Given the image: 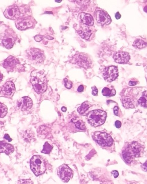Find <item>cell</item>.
I'll return each instance as SVG.
<instances>
[{
    "instance_id": "6da1fadb",
    "label": "cell",
    "mask_w": 147,
    "mask_h": 184,
    "mask_svg": "<svg viewBox=\"0 0 147 184\" xmlns=\"http://www.w3.org/2000/svg\"><path fill=\"white\" fill-rule=\"evenodd\" d=\"M144 149L143 145L138 142L133 141L128 144L123 150L124 160L128 164H131L142 155Z\"/></svg>"
},
{
    "instance_id": "7a4b0ae2",
    "label": "cell",
    "mask_w": 147,
    "mask_h": 184,
    "mask_svg": "<svg viewBox=\"0 0 147 184\" xmlns=\"http://www.w3.org/2000/svg\"><path fill=\"white\" fill-rule=\"evenodd\" d=\"M31 82L37 94H42L47 90V79L43 72L35 71L31 73Z\"/></svg>"
},
{
    "instance_id": "3957f363",
    "label": "cell",
    "mask_w": 147,
    "mask_h": 184,
    "mask_svg": "<svg viewBox=\"0 0 147 184\" xmlns=\"http://www.w3.org/2000/svg\"><path fill=\"white\" fill-rule=\"evenodd\" d=\"M27 60L31 63L39 65L43 63L45 56L44 52L41 49L31 48L25 52Z\"/></svg>"
},
{
    "instance_id": "277c9868",
    "label": "cell",
    "mask_w": 147,
    "mask_h": 184,
    "mask_svg": "<svg viewBox=\"0 0 147 184\" xmlns=\"http://www.w3.org/2000/svg\"><path fill=\"white\" fill-rule=\"evenodd\" d=\"M106 118V113L100 110L92 111L87 116L88 123L94 127L100 126L104 124Z\"/></svg>"
},
{
    "instance_id": "5b68a950",
    "label": "cell",
    "mask_w": 147,
    "mask_h": 184,
    "mask_svg": "<svg viewBox=\"0 0 147 184\" xmlns=\"http://www.w3.org/2000/svg\"><path fill=\"white\" fill-rule=\"evenodd\" d=\"M31 170L36 176L43 174L46 170L45 160L43 157L40 155H34L30 161Z\"/></svg>"
},
{
    "instance_id": "8992f818",
    "label": "cell",
    "mask_w": 147,
    "mask_h": 184,
    "mask_svg": "<svg viewBox=\"0 0 147 184\" xmlns=\"http://www.w3.org/2000/svg\"><path fill=\"white\" fill-rule=\"evenodd\" d=\"M92 136L94 140L103 147H110L113 143L112 137L105 132H96Z\"/></svg>"
},
{
    "instance_id": "52a82bcc",
    "label": "cell",
    "mask_w": 147,
    "mask_h": 184,
    "mask_svg": "<svg viewBox=\"0 0 147 184\" xmlns=\"http://www.w3.org/2000/svg\"><path fill=\"white\" fill-rule=\"evenodd\" d=\"M16 39V35L14 31L7 30L1 37V42L4 47L9 49L13 47Z\"/></svg>"
},
{
    "instance_id": "ba28073f",
    "label": "cell",
    "mask_w": 147,
    "mask_h": 184,
    "mask_svg": "<svg viewBox=\"0 0 147 184\" xmlns=\"http://www.w3.org/2000/svg\"><path fill=\"white\" fill-rule=\"evenodd\" d=\"M118 76V70L115 66H111L105 68L102 74L104 80L110 82L115 80Z\"/></svg>"
},
{
    "instance_id": "9c48e42d",
    "label": "cell",
    "mask_w": 147,
    "mask_h": 184,
    "mask_svg": "<svg viewBox=\"0 0 147 184\" xmlns=\"http://www.w3.org/2000/svg\"><path fill=\"white\" fill-rule=\"evenodd\" d=\"M58 175L62 180L67 182L73 177V171L67 165L64 164L58 167Z\"/></svg>"
},
{
    "instance_id": "30bf717a",
    "label": "cell",
    "mask_w": 147,
    "mask_h": 184,
    "mask_svg": "<svg viewBox=\"0 0 147 184\" xmlns=\"http://www.w3.org/2000/svg\"><path fill=\"white\" fill-rule=\"evenodd\" d=\"M20 62L17 58L10 56L3 62L2 65L8 72H12L20 66Z\"/></svg>"
},
{
    "instance_id": "8fae6325",
    "label": "cell",
    "mask_w": 147,
    "mask_h": 184,
    "mask_svg": "<svg viewBox=\"0 0 147 184\" xmlns=\"http://www.w3.org/2000/svg\"><path fill=\"white\" fill-rule=\"evenodd\" d=\"M4 14L6 18L11 20H15L19 17L20 12L17 6L12 5L6 8Z\"/></svg>"
},
{
    "instance_id": "7c38bea8",
    "label": "cell",
    "mask_w": 147,
    "mask_h": 184,
    "mask_svg": "<svg viewBox=\"0 0 147 184\" xmlns=\"http://www.w3.org/2000/svg\"><path fill=\"white\" fill-rule=\"evenodd\" d=\"M15 91V87L14 83L12 81H8L1 87L0 89V93L5 97H12Z\"/></svg>"
},
{
    "instance_id": "4fadbf2b",
    "label": "cell",
    "mask_w": 147,
    "mask_h": 184,
    "mask_svg": "<svg viewBox=\"0 0 147 184\" xmlns=\"http://www.w3.org/2000/svg\"><path fill=\"white\" fill-rule=\"evenodd\" d=\"M33 22L32 18L21 17L17 19L16 21L17 28L20 30H24L32 27Z\"/></svg>"
},
{
    "instance_id": "5bb4252c",
    "label": "cell",
    "mask_w": 147,
    "mask_h": 184,
    "mask_svg": "<svg viewBox=\"0 0 147 184\" xmlns=\"http://www.w3.org/2000/svg\"><path fill=\"white\" fill-rule=\"evenodd\" d=\"M96 21L102 25H108L112 21L111 18L107 13L102 10H98L96 14Z\"/></svg>"
},
{
    "instance_id": "9a60e30c",
    "label": "cell",
    "mask_w": 147,
    "mask_h": 184,
    "mask_svg": "<svg viewBox=\"0 0 147 184\" xmlns=\"http://www.w3.org/2000/svg\"><path fill=\"white\" fill-rule=\"evenodd\" d=\"M18 107L22 111L30 109L33 106V102L31 98L24 97L18 100L17 102Z\"/></svg>"
},
{
    "instance_id": "2e32d148",
    "label": "cell",
    "mask_w": 147,
    "mask_h": 184,
    "mask_svg": "<svg viewBox=\"0 0 147 184\" xmlns=\"http://www.w3.org/2000/svg\"><path fill=\"white\" fill-rule=\"evenodd\" d=\"M73 60L75 62V64L85 68L89 67L91 65V63L88 58L80 54L75 56Z\"/></svg>"
},
{
    "instance_id": "e0dca14e",
    "label": "cell",
    "mask_w": 147,
    "mask_h": 184,
    "mask_svg": "<svg viewBox=\"0 0 147 184\" xmlns=\"http://www.w3.org/2000/svg\"><path fill=\"white\" fill-rule=\"evenodd\" d=\"M113 58L115 61L119 64H126L130 59L129 54L126 52H119L115 54Z\"/></svg>"
},
{
    "instance_id": "ac0fdd59",
    "label": "cell",
    "mask_w": 147,
    "mask_h": 184,
    "mask_svg": "<svg viewBox=\"0 0 147 184\" xmlns=\"http://www.w3.org/2000/svg\"><path fill=\"white\" fill-rule=\"evenodd\" d=\"M14 151V148L11 144L5 141H0V152L8 155L12 153Z\"/></svg>"
},
{
    "instance_id": "d6986e66",
    "label": "cell",
    "mask_w": 147,
    "mask_h": 184,
    "mask_svg": "<svg viewBox=\"0 0 147 184\" xmlns=\"http://www.w3.org/2000/svg\"><path fill=\"white\" fill-rule=\"evenodd\" d=\"M81 22L88 26H92L94 24V19L91 14L82 13L79 15Z\"/></svg>"
},
{
    "instance_id": "ffe728a7",
    "label": "cell",
    "mask_w": 147,
    "mask_h": 184,
    "mask_svg": "<svg viewBox=\"0 0 147 184\" xmlns=\"http://www.w3.org/2000/svg\"><path fill=\"white\" fill-rule=\"evenodd\" d=\"M78 33L82 38L88 40L92 34V31L89 27L85 26L80 30Z\"/></svg>"
},
{
    "instance_id": "44dd1931",
    "label": "cell",
    "mask_w": 147,
    "mask_h": 184,
    "mask_svg": "<svg viewBox=\"0 0 147 184\" xmlns=\"http://www.w3.org/2000/svg\"><path fill=\"white\" fill-rule=\"evenodd\" d=\"M138 105L147 108V91L143 92L141 97L138 100Z\"/></svg>"
},
{
    "instance_id": "7402d4cb",
    "label": "cell",
    "mask_w": 147,
    "mask_h": 184,
    "mask_svg": "<svg viewBox=\"0 0 147 184\" xmlns=\"http://www.w3.org/2000/svg\"><path fill=\"white\" fill-rule=\"evenodd\" d=\"M116 93L115 90L114 89H111L107 87H105L102 90V95L106 97H113Z\"/></svg>"
},
{
    "instance_id": "603a6c76",
    "label": "cell",
    "mask_w": 147,
    "mask_h": 184,
    "mask_svg": "<svg viewBox=\"0 0 147 184\" xmlns=\"http://www.w3.org/2000/svg\"><path fill=\"white\" fill-rule=\"evenodd\" d=\"M89 104L88 102H83L81 105L77 108V112L79 114H82L85 113L86 111L90 107Z\"/></svg>"
},
{
    "instance_id": "cb8c5ba5",
    "label": "cell",
    "mask_w": 147,
    "mask_h": 184,
    "mask_svg": "<svg viewBox=\"0 0 147 184\" xmlns=\"http://www.w3.org/2000/svg\"><path fill=\"white\" fill-rule=\"evenodd\" d=\"M133 45L138 49H141L145 47L147 44L142 40L138 39L134 42Z\"/></svg>"
},
{
    "instance_id": "d4e9b609",
    "label": "cell",
    "mask_w": 147,
    "mask_h": 184,
    "mask_svg": "<svg viewBox=\"0 0 147 184\" xmlns=\"http://www.w3.org/2000/svg\"><path fill=\"white\" fill-rule=\"evenodd\" d=\"M73 122L74 123L75 126L77 128L81 129V130H85V123L82 121L73 120Z\"/></svg>"
},
{
    "instance_id": "484cf974",
    "label": "cell",
    "mask_w": 147,
    "mask_h": 184,
    "mask_svg": "<svg viewBox=\"0 0 147 184\" xmlns=\"http://www.w3.org/2000/svg\"><path fill=\"white\" fill-rule=\"evenodd\" d=\"M52 148L53 147L52 146L47 142H46L43 146V150L41 152L43 153L49 154L51 151Z\"/></svg>"
},
{
    "instance_id": "4316f807",
    "label": "cell",
    "mask_w": 147,
    "mask_h": 184,
    "mask_svg": "<svg viewBox=\"0 0 147 184\" xmlns=\"http://www.w3.org/2000/svg\"><path fill=\"white\" fill-rule=\"evenodd\" d=\"M7 108L4 104L0 103V118H3L7 113Z\"/></svg>"
},
{
    "instance_id": "83f0119b",
    "label": "cell",
    "mask_w": 147,
    "mask_h": 184,
    "mask_svg": "<svg viewBox=\"0 0 147 184\" xmlns=\"http://www.w3.org/2000/svg\"><path fill=\"white\" fill-rule=\"evenodd\" d=\"M64 85L67 89H70L72 87V82L68 80V79H65L64 80Z\"/></svg>"
},
{
    "instance_id": "f1b7e54d",
    "label": "cell",
    "mask_w": 147,
    "mask_h": 184,
    "mask_svg": "<svg viewBox=\"0 0 147 184\" xmlns=\"http://www.w3.org/2000/svg\"><path fill=\"white\" fill-rule=\"evenodd\" d=\"M18 184H33V183L31 179H22L18 181Z\"/></svg>"
},
{
    "instance_id": "f546056e",
    "label": "cell",
    "mask_w": 147,
    "mask_h": 184,
    "mask_svg": "<svg viewBox=\"0 0 147 184\" xmlns=\"http://www.w3.org/2000/svg\"><path fill=\"white\" fill-rule=\"evenodd\" d=\"M92 94L94 96H96L98 93V90L95 86L92 87Z\"/></svg>"
},
{
    "instance_id": "4dcf8cb0",
    "label": "cell",
    "mask_w": 147,
    "mask_h": 184,
    "mask_svg": "<svg viewBox=\"0 0 147 184\" xmlns=\"http://www.w3.org/2000/svg\"><path fill=\"white\" fill-rule=\"evenodd\" d=\"M119 108L118 106H115L114 108V113L115 115L116 116H119Z\"/></svg>"
},
{
    "instance_id": "1f68e13d",
    "label": "cell",
    "mask_w": 147,
    "mask_h": 184,
    "mask_svg": "<svg viewBox=\"0 0 147 184\" xmlns=\"http://www.w3.org/2000/svg\"><path fill=\"white\" fill-rule=\"evenodd\" d=\"M115 125L117 128H120L121 126V123L120 121H117L115 123Z\"/></svg>"
},
{
    "instance_id": "d6a6232c",
    "label": "cell",
    "mask_w": 147,
    "mask_h": 184,
    "mask_svg": "<svg viewBox=\"0 0 147 184\" xmlns=\"http://www.w3.org/2000/svg\"><path fill=\"white\" fill-rule=\"evenodd\" d=\"M4 139L7 140L9 142H11L12 141V139L10 138L8 134H6L4 137Z\"/></svg>"
},
{
    "instance_id": "836d02e7",
    "label": "cell",
    "mask_w": 147,
    "mask_h": 184,
    "mask_svg": "<svg viewBox=\"0 0 147 184\" xmlns=\"http://www.w3.org/2000/svg\"><path fill=\"white\" fill-rule=\"evenodd\" d=\"M112 173L113 174L115 178H116L119 176V173L118 171H112Z\"/></svg>"
},
{
    "instance_id": "e575fe53",
    "label": "cell",
    "mask_w": 147,
    "mask_h": 184,
    "mask_svg": "<svg viewBox=\"0 0 147 184\" xmlns=\"http://www.w3.org/2000/svg\"><path fill=\"white\" fill-rule=\"evenodd\" d=\"M141 167L143 170L147 171V161L144 164H142Z\"/></svg>"
},
{
    "instance_id": "d590c367",
    "label": "cell",
    "mask_w": 147,
    "mask_h": 184,
    "mask_svg": "<svg viewBox=\"0 0 147 184\" xmlns=\"http://www.w3.org/2000/svg\"><path fill=\"white\" fill-rule=\"evenodd\" d=\"M138 82L136 81H130L129 82V85L130 86H134L137 84Z\"/></svg>"
},
{
    "instance_id": "8d00e7d4",
    "label": "cell",
    "mask_w": 147,
    "mask_h": 184,
    "mask_svg": "<svg viewBox=\"0 0 147 184\" xmlns=\"http://www.w3.org/2000/svg\"><path fill=\"white\" fill-rule=\"evenodd\" d=\"M115 18L117 20H119L121 18V15L119 12H117L115 15Z\"/></svg>"
},
{
    "instance_id": "74e56055",
    "label": "cell",
    "mask_w": 147,
    "mask_h": 184,
    "mask_svg": "<svg viewBox=\"0 0 147 184\" xmlns=\"http://www.w3.org/2000/svg\"><path fill=\"white\" fill-rule=\"evenodd\" d=\"M84 90V86L82 85H81L78 87V89L77 90L79 92H82Z\"/></svg>"
},
{
    "instance_id": "f35d334b",
    "label": "cell",
    "mask_w": 147,
    "mask_h": 184,
    "mask_svg": "<svg viewBox=\"0 0 147 184\" xmlns=\"http://www.w3.org/2000/svg\"><path fill=\"white\" fill-rule=\"evenodd\" d=\"M62 112H66L67 110V109L66 107H64V106H63L62 108Z\"/></svg>"
},
{
    "instance_id": "ab89813d",
    "label": "cell",
    "mask_w": 147,
    "mask_h": 184,
    "mask_svg": "<svg viewBox=\"0 0 147 184\" xmlns=\"http://www.w3.org/2000/svg\"><path fill=\"white\" fill-rule=\"evenodd\" d=\"M3 77V75H2V73H1V72H0V82H1V81L2 80V79Z\"/></svg>"
},
{
    "instance_id": "60d3db41",
    "label": "cell",
    "mask_w": 147,
    "mask_h": 184,
    "mask_svg": "<svg viewBox=\"0 0 147 184\" xmlns=\"http://www.w3.org/2000/svg\"><path fill=\"white\" fill-rule=\"evenodd\" d=\"M106 184V183H105V184Z\"/></svg>"
}]
</instances>
